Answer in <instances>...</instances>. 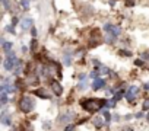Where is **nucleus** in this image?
Listing matches in <instances>:
<instances>
[{"label": "nucleus", "mask_w": 149, "mask_h": 131, "mask_svg": "<svg viewBox=\"0 0 149 131\" xmlns=\"http://www.w3.org/2000/svg\"><path fill=\"white\" fill-rule=\"evenodd\" d=\"M140 57H142V58H146V60H149V52H143V54H140Z\"/></svg>", "instance_id": "c85d7f7f"}, {"label": "nucleus", "mask_w": 149, "mask_h": 131, "mask_svg": "<svg viewBox=\"0 0 149 131\" xmlns=\"http://www.w3.org/2000/svg\"><path fill=\"white\" fill-rule=\"evenodd\" d=\"M70 61H72V54L66 52V54H64V63L69 66V64H70Z\"/></svg>", "instance_id": "a211bd4d"}, {"label": "nucleus", "mask_w": 149, "mask_h": 131, "mask_svg": "<svg viewBox=\"0 0 149 131\" xmlns=\"http://www.w3.org/2000/svg\"><path fill=\"white\" fill-rule=\"evenodd\" d=\"M16 23H18V18H12V25L15 26Z\"/></svg>", "instance_id": "7c9ffc66"}, {"label": "nucleus", "mask_w": 149, "mask_h": 131, "mask_svg": "<svg viewBox=\"0 0 149 131\" xmlns=\"http://www.w3.org/2000/svg\"><path fill=\"white\" fill-rule=\"evenodd\" d=\"M22 131H32V127L26 122V124H24V128H22Z\"/></svg>", "instance_id": "4be33fe9"}, {"label": "nucleus", "mask_w": 149, "mask_h": 131, "mask_svg": "<svg viewBox=\"0 0 149 131\" xmlns=\"http://www.w3.org/2000/svg\"><path fill=\"white\" fill-rule=\"evenodd\" d=\"M37 34H38V32H37V29H35V28H31V35H32L34 38L37 37Z\"/></svg>", "instance_id": "a878e982"}, {"label": "nucleus", "mask_w": 149, "mask_h": 131, "mask_svg": "<svg viewBox=\"0 0 149 131\" xmlns=\"http://www.w3.org/2000/svg\"><path fill=\"white\" fill-rule=\"evenodd\" d=\"M143 117V112H139V114H136V118H142Z\"/></svg>", "instance_id": "72a5a7b5"}, {"label": "nucleus", "mask_w": 149, "mask_h": 131, "mask_svg": "<svg viewBox=\"0 0 149 131\" xmlns=\"http://www.w3.org/2000/svg\"><path fill=\"white\" fill-rule=\"evenodd\" d=\"M2 122L5 124V125H10V117H9V112L8 111H3L2 112Z\"/></svg>", "instance_id": "9d476101"}, {"label": "nucleus", "mask_w": 149, "mask_h": 131, "mask_svg": "<svg viewBox=\"0 0 149 131\" xmlns=\"http://www.w3.org/2000/svg\"><path fill=\"white\" fill-rule=\"evenodd\" d=\"M148 121H149V115H148Z\"/></svg>", "instance_id": "f704fd0d"}, {"label": "nucleus", "mask_w": 149, "mask_h": 131, "mask_svg": "<svg viewBox=\"0 0 149 131\" xmlns=\"http://www.w3.org/2000/svg\"><path fill=\"white\" fill-rule=\"evenodd\" d=\"M104 118H105V121H107V122H110L111 115H110V112H108V111H105V112H104Z\"/></svg>", "instance_id": "5701e85b"}, {"label": "nucleus", "mask_w": 149, "mask_h": 131, "mask_svg": "<svg viewBox=\"0 0 149 131\" xmlns=\"http://www.w3.org/2000/svg\"><path fill=\"white\" fill-rule=\"evenodd\" d=\"M73 114H70V112H66V114H61L60 117H58V122L60 124H67V122H70L72 119H73Z\"/></svg>", "instance_id": "0eeeda50"}, {"label": "nucleus", "mask_w": 149, "mask_h": 131, "mask_svg": "<svg viewBox=\"0 0 149 131\" xmlns=\"http://www.w3.org/2000/svg\"><path fill=\"white\" fill-rule=\"evenodd\" d=\"M5 29H6V32H9V34H15V26H13V25H8Z\"/></svg>", "instance_id": "6ab92c4d"}, {"label": "nucleus", "mask_w": 149, "mask_h": 131, "mask_svg": "<svg viewBox=\"0 0 149 131\" xmlns=\"http://www.w3.org/2000/svg\"><path fill=\"white\" fill-rule=\"evenodd\" d=\"M21 6L24 10H28L29 9V0H21Z\"/></svg>", "instance_id": "4468645a"}, {"label": "nucleus", "mask_w": 149, "mask_h": 131, "mask_svg": "<svg viewBox=\"0 0 149 131\" xmlns=\"http://www.w3.org/2000/svg\"><path fill=\"white\" fill-rule=\"evenodd\" d=\"M21 70H22V61H18V64H16V67H15V74H19L21 73Z\"/></svg>", "instance_id": "f3484780"}, {"label": "nucleus", "mask_w": 149, "mask_h": 131, "mask_svg": "<svg viewBox=\"0 0 149 131\" xmlns=\"http://www.w3.org/2000/svg\"><path fill=\"white\" fill-rule=\"evenodd\" d=\"M120 54H121V55H124V57H130V55H132V54H130V51H124V50H121V51H120Z\"/></svg>", "instance_id": "b1692460"}, {"label": "nucleus", "mask_w": 149, "mask_h": 131, "mask_svg": "<svg viewBox=\"0 0 149 131\" xmlns=\"http://www.w3.org/2000/svg\"><path fill=\"white\" fill-rule=\"evenodd\" d=\"M114 105H116V101H114V99H110V101H107V103H105L107 108H113Z\"/></svg>", "instance_id": "aec40b11"}, {"label": "nucleus", "mask_w": 149, "mask_h": 131, "mask_svg": "<svg viewBox=\"0 0 149 131\" xmlns=\"http://www.w3.org/2000/svg\"><path fill=\"white\" fill-rule=\"evenodd\" d=\"M21 28H22L24 31H26V29L32 28V19H31V18H25V19L21 22Z\"/></svg>", "instance_id": "1a4fd4ad"}, {"label": "nucleus", "mask_w": 149, "mask_h": 131, "mask_svg": "<svg viewBox=\"0 0 149 131\" xmlns=\"http://www.w3.org/2000/svg\"><path fill=\"white\" fill-rule=\"evenodd\" d=\"M134 64H136V66H143V63H142L140 60H136V61H134Z\"/></svg>", "instance_id": "2f4dec72"}, {"label": "nucleus", "mask_w": 149, "mask_h": 131, "mask_svg": "<svg viewBox=\"0 0 149 131\" xmlns=\"http://www.w3.org/2000/svg\"><path fill=\"white\" fill-rule=\"evenodd\" d=\"M104 31H105V34L111 35V39L117 38V37L120 35V32H121L118 26H116V25H111V23H105V25H104Z\"/></svg>", "instance_id": "20e7f679"}, {"label": "nucleus", "mask_w": 149, "mask_h": 131, "mask_svg": "<svg viewBox=\"0 0 149 131\" xmlns=\"http://www.w3.org/2000/svg\"><path fill=\"white\" fill-rule=\"evenodd\" d=\"M35 95H37V96H41V98H45V99L50 98V95H48L45 90H42V89H37V90H35Z\"/></svg>", "instance_id": "9b49d317"}, {"label": "nucleus", "mask_w": 149, "mask_h": 131, "mask_svg": "<svg viewBox=\"0 0 149 131\" xmlns=\"http://www.w3.org/2000/svg\"><path fill=\"white\" fill-rule=\"evenodd\" d=\"M97 70H98L101 74H107V73H110V70H108L107 67H102V66H98V67H97Z\"/></svg>", "instance_id": "dca6fc26"}, {"label": "nucleus", "mask_w": 149, "mask_h": 131, "mask_svg": "<svg viewBox=\"0 0 149 131\" xmlns=\"http://www.w3.org/2000/svg\"><path fill=\"white\" fill-rule=\"evenodd\" d=\"M0 102H2V105H6V103H8V92L2 90V96H0Z\"/></svg>", "instance_id": "ddd939ff"}, {"label": "nucleus", "mask_w": 149, "mask_h": 131, "mask_svg": "<svg viewBox=\"0 0 149 131\" xmlns=\"http://www.w3.org/2000/svg\"><path fill=\"white\" fill-rule=\"evenodd\" d=\"M121 96H123V95H121V92H120V93H116V96H114V101H120V99H121Z\"/></svg>", "instance_id": "bb28decb"}, {"label": "nucleus", "mask_w": 149, "mask_h": 131, "mask_svg": "<svg viewBox=\"0 0 149 131\" xmlns=\"http://www.w3.org/2000/svg\"><path fill=\"white\" fill-rule=\"evenodd\" d=\"M19 106L24 112H31L32 108H34V99L31 96H22V99L19 102Z\"/></svg>", "instance_id": "7ed1b4c3"}, {"label": "nucleus", "mask_w": 149, "mask_h": 131, "mask_svg": "<svg viewBox=\"0 0 149 131\" xmlns=\"http://www.w3.org/2000/svg\"><path fill=\"white\" fill-rule=\"evenodd\" d=\"M78 79H79L81 82H85V80H86V74H81V76H79Z\"/></svg>", "instance_id": "cd10ccee"}, {"label": "nucleus", "mask_w": 149, "mask_h": 131, "mask_svg": "<svg viewBox=\"0 0 149 131\" xmlns=\"http://www.w3.org/2000/svg\"><path fill=\"white\" fill-rule=\"evenodd\" d=\"M94 125H95L97 128H101V127L104 125V122H102L101 118H95V119H94Z\"/></svg>", "instance_id": "2eb2a0df"}, {"label": "nucleus", "mask_w": 149, "mask_h": 131, "mask_svg": "<svg viewBox=\"0 0 149 131\" xmlns=\"http://www.w3.org/2000/svg\"><path fill=\"white\" fill-rule=\"evenodd\" d=\"M105 86V80L104 79H97V80H94L92 82V89L94 90H98V89H101V88H104Z\"/></svg>", "instance_id": "6e6552de"}, {"label": "nucleus", "mask_w": 149, "mask_h": 131, "mask_svg": "<svg viewBox=\"0 0 149 131\" xmlns=\"http://www.w3.org/2000/svg\"><path fill=\"white\" fill-rule=\"evenodd\" d=\"M136 93H137V88H136V86H130V88L126 90V99H127L129 102H133Z\"/></svg>", "instance_id": "39448f33"}, {"label": "nucleus", "mask_w": 149, "mask_h": 131, "mask_svg": "<svg viewBox=\"0 0 149 131\" xmlns=\"http://www.w3.org/2000/svg\"><path fill=\"white\" fill-rule=\"evenodd\" d=\"M12 47H13V44H12V42H9V41H6V42L3 44V50L6 51V54H9V52H10Z\"/></svg>", "instance_id": "f8f14e48"}, {"label": "nucleus", "mask_w": 149, "mask_h": 131, "mask_svg": "<svg viewBox=\"0 0 149 131\" xmlns=\"http://www.w3.org/2000/svg\"><path fill=\"white\" fill-rule=\"evenodd\" d=\"M2 2H3L5 9H6V10H10V3H9V0H2Z\"/></svg>", "instance_id": "412c9836"}, {"label": "nucleus", "mask_w": 149, "mask_h": 131, "mask_svg": "<svg viewBox=\"0 0 149 131\" xmlns=\"http://www.w3.org/2000/svg\"><path fill=\"white\" fill-rule=\"evenodd\" d=\"M64 131H73V125H69V127H66V130Z\"/></svg>", "instance_id": "473e14b6"}, {"label": "nucleus", "mask_w": 149, "mask_h": 131, "mask_svg": "<svg viewBox=\"0 0 149 131\" xmlns=\"http://www.w3.org/2000/svg\"><path fill=\"white\" fill-rule=\"evenodd\" d=\"M105 103H107V101H102V99H86L82 102V108L86 109L88 112H97Z\"/></svg>", "instance_id": "f257e3e1"}, {"label": "nucleus", "mask_w": 149, "mask_h": 131, "mask_svg": "<svg viewBox=\"0 0 149 131\" xmlns=\"http://www.w3.org/2000/svg\"><path fill=\"white\" fill-rule=\"evenodd\" d=\"M149 108V101H145V103H143V109H148Z\"/></svg>", "instance_id": "c756f323"}, {"label": "nucleus", "mask_w": 149, "mask_h": 131, "mask_svg": "<svg viewBox=\"0 0 149 131\" xmlns=\"http://www.w3.org/2000/svg\"><path fill=\"white\" fill-rule=\"evenodd\" d=\"M35 47H37V41H35V39H32V41H31V51H34V50H35Z\"/></svg>", "instance_id": "393cba45"}, {"label": "nucleus", "mask_w": 149, "mask_h": 131, "mask_svg": "<svg viewBox=\"0 0 149 131\" xmlns=\"http://www.w3.org/2000/svg\"><path fill=\"white\" fill-rule=\"evenodd\" d=\"M18 58H16V55L10 51L8 55H6V58H5V63H3V66H5V70H8V72H10V70H15V67H16V64H18Z\"/></svg>", "instance_id": "f03ea898"}, {"label": "nucleus", "mask_w": 149, "mask_h": 131, "mask_svg": "<svg viewBox=\"0 0 149 131\" xmlns=\"http://www.w3.org/2000/svg\"><path fill=\"white\" fill-rule=\"evenodd\" d=\"M50 86H51V90H53V93H54V95L60 96V95L63 93V88H61V85H60V83H57V82H51V83H50Z\"/></svg>", "instance_id": "423d86ee"}]
</instances>
